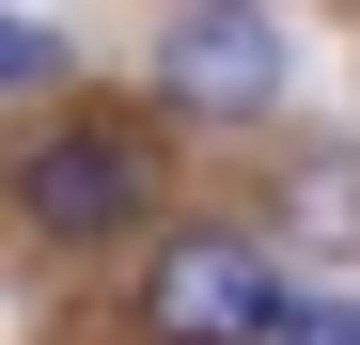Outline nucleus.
Instances as JSON below:
<instances>
[{
	"label": "nucleus",
	"mask_w": 360,
	"mask_h": 345,
	"mask_svg": "<svg viewBox=\"0 0 360 345\" xmlns=\"http://www.w3.org/2000/svg\"><path fill=\"white\" fill-rule=\"evenodd\" d=\"M0 189H16V220L47 251H110V236H157V189H172V172H157V126H141V110H63Z\"/></svg>",
	"instance_id": "obj_1"
},
{
	"label": "nucleus",
	"mask_w": 360,
	"mask_h": 345,
	"mask_svg": "<svg viewBox=\"0 0 360 345\" xmlns=\"http://www.w3.org/2000/svg\"><path fill=\"white\" fill-rule=\"evenodd\" d=\"M282 299L297 282L266 267V236H235V220H172V236L141 251V330L157 345H282Z\"/></svg>",
	"instance_id": "obj_2"
},
{
	"label": "nucleus",
	"mask_w": 360,
	"mask_h": 345,
	"mask_svg": "<svg viewBox=\"0 0 360 345\" xmlns=\"http://www.w3.org/2000/svg\"><path fill=\"white\" fill-rule=\"evenodd\" d=\"M297 94V47L266 0H172L157 32V110H188V126H266Z\"/></svg>",
	"instance_id": "obj_3"
},
{
	"label": "nucleus",
	"mask_w": 360,
	"mask_h": 345,
	"mask_svg": "<svg viewBox=\"0 0 360 345\" xmlns=\"http://www.w3.org/2000/svg\"><path fill=\"white\" fill-rule=\"evenodd\" d=\"M282 251H360V142L282 157Z\"/></svg>",
	"instance_id": "obj_4"
},
{
	"label": "nucleus",
	"mask_w": 360,
	"mask_h": 345,
	"mask_svg": "<svg viewBox=\"0 0 360 345\" xmlns=\"http://www.w3.org/2000/svg\"><path fill=\"white\" fill-rule=\"evenodd\" d=\"M63 79H79V47L47 32V16H16V0H0V110H16V94H63Z\"/></svg>",
	"instance_id": "obj_5"
},
{
	"label": "nucleus",
	"mask_w": 360,
	"mask_h": 345,
	"mask_svg": "<svg viewBox=\"0 0 360 345\" xmlns=\"http://www.w3.org/2000/svg\"><path fill=\"white\" fill-rule=\"evenodd\" d=\"M282 345H360V299H282Z\"/></svg>",
	"instance_id": "obj_6"
}]
</instances>
